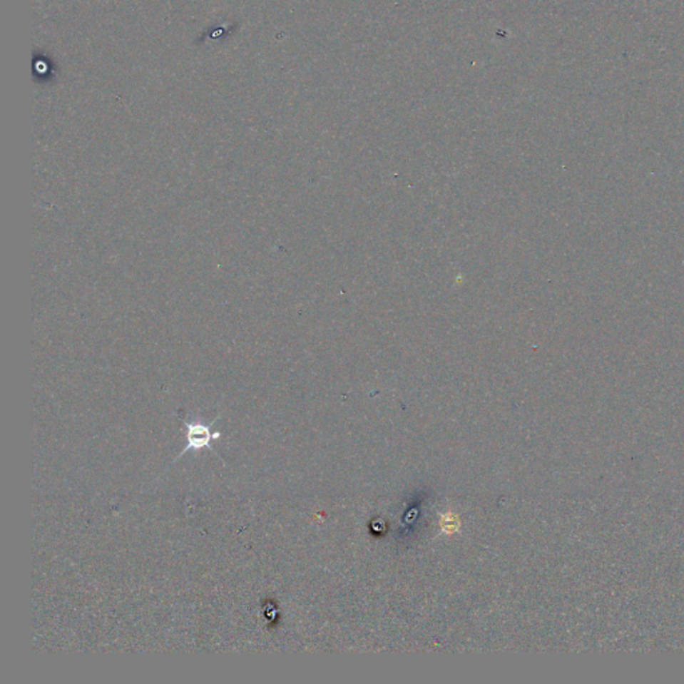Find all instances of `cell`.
Masks as SVG:
<instances>
[{
  "mask_svg": "<svg viewBox=\"0 0 684 684\" xmlns=\"http://www.w3.org/2000/svg\"><path fill=\"white\" fill-rule=\"evenodd\" d=\"M214 425V422H211L209 427L203 425V424H188L186 422V428H188V446L182 451V454H185L189 451H200L203 448H209L211 449L210 442L213 440H217L221 437V432H211V427Z\"/></svg>",
  "mask_w": 684,
  "mask_h": 684,
  "instance_id": "6da1fadb",
  "label": "cell"
}]
</instances>
